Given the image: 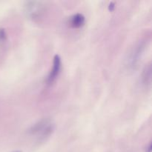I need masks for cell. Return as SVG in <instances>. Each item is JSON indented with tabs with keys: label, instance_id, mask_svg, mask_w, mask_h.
Here are the masks:
<instances>
[{
	"label": "cell",
	"instance_id": "cell-3",
	"mask_svg": "<svg viewBox=\"0 0 152 152\" xmlns=\"http://www.w3.org/2000/svg\"><path fill=\"white\" fill-rule=\"evenodd\" d=\"M86 22V18L81 13H76L70 19V24L74 28H79L83 26Z\"/></svg>",
	"mask_w": 152,
	"mask_h": 152
},
{
	"label": "cell",
	"instance_id": "cell-5",
	"mask_svg": "<svg viewBox=\"0 0 152 152\" xmlns=\"http://www.w3.org/2000/svg\"><path fill=\"white\" fill-rule=\"evenodd\" d=\"M151 80V64H148L145 67L143 73H142V81L144 84L150 85Z\"/></svg>",
	"mask_w": 152,
	"mask_h": 152
},
{
	"label": "cell",
	"instance_id": "cell-2",
	"mask_svg": "<svg viewBox=\"0 0 152 152\" xmlns=\"http://www.w3.org/2000/svg\"><path fill=\"white\" fill-rule=\"evenodd\" d=\"M61 67H62V62H61L60 57H59V55H56L53 58V68H52V70L50 71L47 79V83L48 84H51L57 78L59 73H60Z\"/></svg>",
	"mask_w": 152,
	"mask_h": 152
},
{
	"label": "cell",
	"instance_id": "cell-1",
	"mask_svg": "<svg viewBox=\"0 0 152 152\" xmlns=\"http://www.w3.org/2000/svg\"><path fill=\"white\" fill-rule=\"evenodd\" d=\"M53 131V124L48 119L42 120L36 123L31 129L30 132L32 135L37 136L39 140L48 137Z\"/></svg>",
	"mask_w": 152,
	"mask_h": 152
},
{
	"label": "cell",
	"instance_id": "cell-4",
	"mask_svg": "<svg viewBox=\"0 0 152 152\" xmlns=\"http://www.w3.org/2000/svg\"><path fill=\"white\" fill-rule=\"evenodd\" d=\"M26 12L29 16H35L36 15L38 14V11L40 10V4L37 1H30L27 3Z\"/></svg>",
	"mask_w": 152,
	"mask_h": 152
},
{
	"label": "cell",
	"instance_id": "cell-6",
	"mask_svg": "<svg viewBox=\"0 0 152 152\" xmlns=\"http://www.w3.org/2000/svg\"><path fill=\"white\" fill-rule=\"evenodd\" d=\"M144 46L145 45H143V43H141V44H140L139 46L137 48L136 50H135V51L134 52V54L132 55V59H131V62H132V66H133V65H134L135 64L137 63V62L138 59H139L141 53H142V51H143Z\"/></svg>",
	"mask_w": 152,
	"mask_h": 152
}]
</instances>
